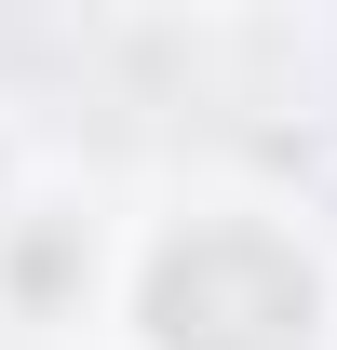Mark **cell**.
Instances as JSON below:
<instances>
[{"instance_id": "cell-1", "label": "cell", "mask_w": 337, "mask_h": 350, "mask_svg": "<svg viewBox=\"0 0 337 350\" xmlns=\"http://www.w3.org/2000/svg\"><path fill=\"white\" fill-rule=\"evenodd\" d=\"M149 337L162 350H310V256L270 229H189L149 269Z\"/></svg>"}]
</instances>
